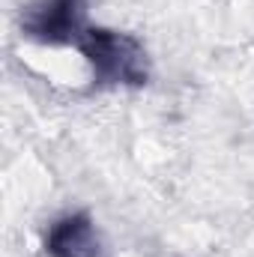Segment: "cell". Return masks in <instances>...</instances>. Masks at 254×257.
Masks as SVG:
<instances>
[{"instance_id": "7a4b0ae2", "label": "cell", "mask_w": 254, "mask_h": 257, "mask_svg": "<svg viewBox=\"0 0 254 257\" xmlns=\"http://www.w3.org/2000/svg\"><path fill=\"white\" fill-rule=\"evenodd\" d=\"M24 33L51 45H78L87 33L84 0H39L24 12Z\"/></svg>"}, {"instance_id": "3957f363", "label": "cell", "mask_w": 254, "mask_h": 257, "mask_svg": "<svg viewBox=\"0 0 254 257\" xmlns=\"http://www.w3.org/2000/svg\"><path fill=\"white\" fill-rule=\"evenodd\" d=\"M45 251L51 257H99L102 242L87 212H69L45 233Z\"/></svg>"}, {"instance_id": "6da1fadb", "label": "cell", "mask_w": 254, "mask_h": 257, "mask_svg": "<svg viewBox=\"0 0 254 257\" xmlns=\"http://www.w3.org/2000/svg\"><path fill=\"white\" fill-rule=\"evenodd\" d=\"M78 48L90 60L96 78L114 81V84H141L147 78V63H144V48L114 30H93L81 36Z\"/></svg>"}]
</instances>
